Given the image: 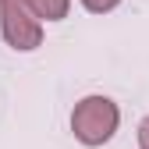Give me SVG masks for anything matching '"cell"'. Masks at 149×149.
I'll use <instances>...</instances> for the list:
<instances>
[{"instance_id": "obj_2", "label": "cell", "mask_w": 149, "mask_h": 149, "mask_svg": "<svg viewBox=\"0 0 149 149\" xmlns=\"http://www.w3.org/2000/svg\"><path fill=\"white\" fill-rule=\"evenodd\" d=\"M0 32H4V43L18 53L43 46V22L32 14L25 0H0Z\"/></svg>"}, {"instance_id": "obj_5", "label": "cell", "mask_w": 149, "mask_h": 149, "mask_svg": "<svg viewBox=\"0 0 149 149\" xmlns=\"http://www.w3.org/2000/svg\"><path fill=\"white\" fill-rule=\"evenodd\" d=\"M139 149H149V114L139 121Z\"/></svg>"}, {"instance_id": "obj_1", "label": "cell", "mask_w": 149, "mask_h": 149, "mask_svg": "<svg viewBox=\"0 0 149 149\" xmlns=\"http://www.w3.org/2000/svg\"><path fill=\"white\" fill-rule=\"evenodd\" d=\"M117 124H121V107L110 96H100V92L78 100L74 110H71V135L89 149L107 146L117 135Z\"/></svg>"}, {"instance_id": "obj_4", "label": "cell", "mask_w": 149, "mask_h": 149, "mask_svg": "<svg viewBox=\"0 0 149 149\" xmlns=\"http://www.w3.org/2000/svg\"><path fill=\"white\" fill-rule=\"evenodd\" d=\"M117 4H121V0H82V7H85L89 14H110Z\"/></svg>"}, {"instance_id": "obj_3", "label": "cell", "mask_w": 149, "mask_h": 149, "mask_svg": "<svg viewBox=\"0 0 149 149\" xmlns=\"http://www.w3.org/2000/svg\"><path fill=\"white\" fill-rule=\"evenodd\" d=\"M25 4L32 7V14L39 22H61L71 11V0H25Z\"/></svg>"}]
</instances>
